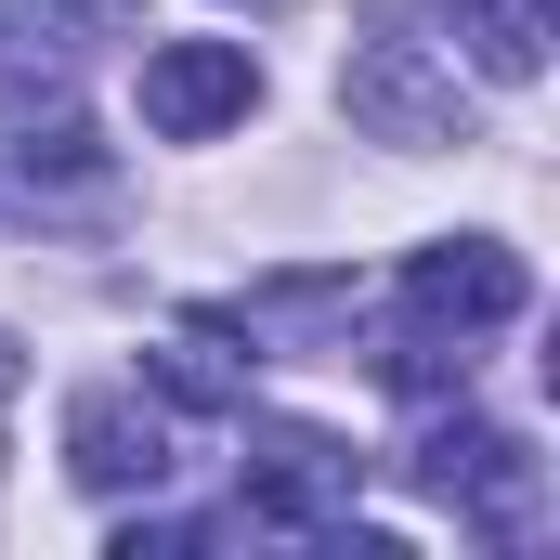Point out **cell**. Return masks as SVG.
I'll return each mask as SVG.
<instances>
[{
    "label": "cell",
    "mask_w": 560,
    "mask_h": 560,
    "mask_svg": "<svg viewBox=\"0 0 560 560\" xmlns=\"http://www.w3.org/2000/svg\"><path fill=\"white\" fill-rule=\"evenodd\" d=\"M235 482H248V522H275V535H326V522H352V482H365V456H352L339 430L248 418V456H235Z\"/></svg>",
    "instance_id": "3957f363"
},
{
    "label": "cell",
    "mask_w": 560,
    "mask_h": 560,
    "mask_svg": "<svg viewBox=\"0 0 560 560\" xmlns=\"http://www.w3.org/2000/svg\"><path fill=\"white\" fill-rule=\"evenodd\" d=\"M560 39V0H469V52L495 66V79H535Z\"/></svg>",
    "instance_id": "9c48e42d"
},
{
    "label": "cell",
    "mask_w": 560,
    "mask_h": 560,
    "mask_svg": "<svg viewBox=\"0 0 560 560\" xmlns=\"http://www.w3.org/2000/svg\"><path fill=\"white\" fill-rule=\"evenodd\" d=\"M13 170H26V196H39V183H105V143L79 131V118H66V105H52V118H39V105H13Z\"/></svg>",
    "instance_id": "30bf717a"
},
{
    "label": "cell",
    "mask_w": 560,
    "mask_h": 560,
    "mask_svg": "<svg viewBox=\"0 0 560 560\" xmlns=\"http://www.w3.org/2000/svg\"><path fill=\"white\" fill-rule=\"evenodd\" d=\"M522 300H535V275H522V248H495V235H443V248L405 261V313L443 326V339H482V326H509Z\"/></svg>",
    "instance_id": "5b68a950"
},
{
    "label": "cell",
    "mask_w": 560,
    "mask_h": 560,
    "mask_svg": "<svg viewBox=\"0 0 560 560\" xmlns=\"http://www.w3.org/2000/svg\"><path fill=\"white\" fill-rule=\"evenodd\" d=\"M248 13H261V0H248Z\"/></svg>",
    "instance_id": "4fadbf2b"
},
{
    "label": "cell",
    "mask_w": 560,
    "mask_h": 560,
    "mask_svg": "<svg viewBox=\"0 0 560 560\" xmlns=\"http://www.w3.org/2000/svg\"><path fill=\"white\" fill-rule=\"evenodd\" d=\"M66 469L92 482V495H131V482H170V418L143 405V392H79L66 405Z\"/></svg>",
    "instance_id": "8992f818"
},
{
    "label": "cell",
    "mask_w": 560,
    "mask_h": 560,
    "mask_svg": "<svg viewBox=\"0 0 560 560\" xmlns=\"http://www.w3.org/2000/svg\"><path fill=\"white\" fill-rule=\"evenodd\" d=\"M222 326H248V339H313V326H352V275H275V287H248Z\"/></svg>",
    "instance_id": "ba28073f"
},
{
    "label": "cell",
    "mask_w": 560,
    "mask_h": 560,
    "mask_svg": "<svg viewBox=\"0 0 560 560\" xmlns=\"http://www.w3.org/2000/svg\"><path fill=\"white\" fill-rule=\"evenodd\" d=\"M13 378H26V352H13V326H0V405H13Z\"/></svg>",
    "instance_id": "7c38bea8"
},
{
    "label": "cell",
    "mask_w": 560,
    "mask_h": 560,
    "mask_svg": "<svg viewBox=\"0 0 560 560\" xmlns=\"http://www.w3.org/2000/svg\"><path fill=\"white\" fill-rule=\"evenodd\" d=\"M339 105L365 143H469V92H456V66H430V39H405V0H365Z\"/></svg>",
    "instance_id": "7a4b0ae2"
},
{
    "label": "cell",
    "mask_w": 560,
    "mask_h": 560,
    "mask_svg": "<svg viewBox=\"0 0 560 560\" xmlns=\"http://www.w3.org/2000/svg\"><path fill=\"white\" fill-rule=\"evenodd\" d=\"M183 548H209V535H196V522H131V535H118V560H183Z\"/></svg>",
    "instance_id": "8fae6325"
},
{
    "label": "cell",
    "mask_w": 560,
    "mask_h": 560,
    "mask_svg": "<svg viewBox=\"0 0 560 560\" xmlns=\"http://www.w3.org/2000/svg\"><path fill=\"white\" fill-rule=\"evenodd\" d=\"M248 105H261L248 39H156L143 52V131L156 143H209V131H235Z\"/></svg>",
    "instance_id": "277c9868"
},
{
    "label": "cell",
    "mask_w": 560,
    "mask_h": 560,
    "mask_svg": "<svg viewBox=\"0 0 560 560\" xmlns=\"http://www.w3.org/2000/svg\"><path fill=\"white\" fill-rule=\"evenodd\" d=\"M405 482H418L430 509H456L469 535H495V548H522L535 522H548V469H535V443L522 430H495V418H430L418 443H405Z\"/></svg>",
    "instance_id": "6da1fadb"
},
{
    "label": "cell",
    "mask_w": 560,
    "mask_h": 560,
    "mask_svg": "<svg viewBox=\"0 0 560 560\" xmlns=\"http://www.w3.org/2000/svg\"><path fill=\"white\" fill-rule=\"evenodd\" d=\"M143 378H156L183 418H235V405H248V365H222V326H183V339H156V352H143Z\"/></svg>",
    "instance_id": "52a82bcc"
}]
</instances>
